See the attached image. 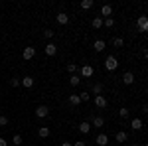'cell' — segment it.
Masks as SVG:
<instances>
[{
	"label": "cell",
	"instance_id": "cell-14",
	"mask_svg": "<svg viewBox=\"0 0 148 146\" xmlns=\"http://www.w3.org/2000/svg\"><path fill=\"white\" fill-rule=\"evenodd\" d=\"M91 126H95V128H101V126H105V119H103V117H93Z\"/></svg>",
	"mask_w": 148,
	"mask_h": 146
},
{
	"label": "cell",
	"instance_id": "cell-34",
	"mask_svg": "<svg viewBox=\"0 0 148 146\" xmlns=\"http://www.w3.org/2000/svg\"><path fill=\"white\" fill-rule=\"evenodd\" d=\"M0 146H8V140L6 138H0Z\"/></svg>",
	"mask_w": 148,
	"mask_h": 146
},
{
	"label": "cell",
	"instance_id": "cell-12",
	"mask_svg": "<svg viewBox=\"0 0 148 146\" xmlns=\"http://www.w3.org/2000/svg\"><path fill=\"white\" fill-rule=\"evenodd\" d=\"M89 130H91V123H89V121H83V123L79 124V132L81 134H89Z\"/></svg>",
	"mask_w": 148,
	"mask_h": 146
},
{
	"label": "cell",
	"instance_id": "cell-28",
	"mask_svg": "<svg viewBox=\"0 0 148 146\" xmlns=\"http://www.w3.org/2000/svg\"><path fill=\"white\" fill-rule=\"evenodd\" d=\"M12 144H14V146H20V144H22V136H20V134H14V138H12Z\"/></svg>",
	"mask_w": 148,
	"mask_h": 146
},
{
	"label": "cell",
	"instance_id": "cell-36",
	"mask_svg": "<svg viewBox=\"0 0 148 146\" xmlns=\"http://www.w3.org/2000/svg\"><path fill=\"white\" fill-rule=\"evenodd\" d=\"M132 146H138V144H132Z\"/></svg>",
	"mask_w": 148,
	"mask_h": 146
},
{
	"label": "cell",
	"instance_id": "cell-6",
	"mask_svg": "<svg viewBox=\"0 0 148 146\" xmlns=\"http://www.w3.org/2000/svg\"><path fill=\"white\" fill-rule=\"evenodd\" d=\"M20 85L26 87V89H32V87H34V77H30V75L22 77V79H20Z\"/></svg>",
	"mask_w": 148,
	"mask_h": 146
},
{
	"label": "cell",
	"instance_id": "cell-4",
	"mask_svg": "<svg viewBox=\"0 0 148 146\" xmlns=\"http://www.w3.org/2000/svg\"><path fill=\"white\" fill-rule=\"evenodd\" d=\"M47 114H49V109H47L46 105H40V107L36 109V117H38V119H46Z\"/></svg>",
	"mask_w": 148,
	"mask_h": 146
},
{
	"label": "cell",
	"instance_id": "cell-13",
	"mask_svg": "<svg viewBox=\"0 0 148 146\" xmlns=\"http://www.w3.org/2000/svg\"><path fill=\"white\" fill-rule=\"evenodd\" d=\"M114 140H116V142H121V144H123V142H126V140H128V134H126L125 130H119V132H116V134H114Z\"/></svg>",
	"mask_w": 148,
	"mask_h": 146
},
{
	"label": "cell",
	"instance_id": "cell-24",
	"mask_svg": "<svg viewBox=\"0 0 148 146\" xmlns=\"http://www.w3.org/2000/svg\"><path fill=\"white\" fill-rule=\"evenodd\" d=\"M69 103H71L73 107H77V105H81V101H79V95H69Z\"/></svg>",
	"mask_w": 148,
	"mask_h": 146
},
{
	"label": "cell",
	"instance_id": "cell-1",
	"mask_svg": "<svg viewBox=\"0 0 148 146\" xmlns=\"http://www.w3.org/2000/svg\"><path fill=\"white\" fill-rule=\"evenodd\" d=\"M116 67H119V59L114 56H109L105 59V69H107V71H114Z\"/></svg>",
	"mask_w": 148,
	"mask_h": 146
},
{
	"label": "cell",
	"instance_id": "cell-21",
	"mask_svg": "<svg viewBox=\"0 0 148 146\" xmlns=\"http://www.w3.org/2000/svg\"><path fill=\"white\" fill-rule=\"evenodd\" d=\"M79 83H81V77H79V75H71V79H69V85H71V87H77Z\"/></svg>",
	"mask_w": 148,
	"mask_h": 146
},
{
	"label": "cell",
	"instance_id": "cell-2",
	"mask_svg": "<svg viewBox=\"0 0 148 146\" xmlns=\"http://www.w3.org/2000/svg\"><path fill=\"white\" fill-rule=\"evenodd\" d=\"M136 28H138V32H148V18L146 16H140L136 20Z\"/></svg>",
	"mask_w": 148,
	"mask_h": 146
},
{
	"label": "cell",
	"instance_id": "cell-33",
	"mask_svg": "<svg viewBox=\"0 0 148 146\" xmlns=\"http://www.w3.org/2000/svg\"><path fill=\"white\" fill-rule=\"evenodd\" d=\"M73 146H87V144H85V140H77V142H73Z\"/></svg>",
	"mask_w": 148,
	"mask_h": 146
},
{
	"label": "cell",
	"instance_id": "cell-15",
	"mask_svg": "<svg viewBox=\"0 0 148 146\" xmlns=\"http://www.w3.org/2000/svg\"><path fill=\"white\" fill-rule=\"evenodd\" d=\"M56 20H57V24H61V26H65V24L69 22V16L65 14V12H59V14H57V18H56Z\"/></svg>",
	"mask_w": 148,
	"mask_h": 146
},
{
	"label": "cell",
	"instance_id": "cell-11",
	"mask_svg": "<svg viewBox=\"0 0 148 146\" xmlns=\"http://www.w3.org/2000/svg\"><path fill=\"white\" fill-rule=\"evenodd\" d=\"M123 83H125V85H132V83H134V73H132V71H126L125 75H123Z\"/></svg>",
	"mask_w": 148,
	"mask_h": 146
},
{
	"label": "cell",
	"instance_id": "cell-18",
	"mask_svg": "<svg viewBox=\"0 0 148 146\" xmlns=\"http://www.w3.org/2000/svg\"><path fill=\"white\" fill-rule=\"evenodd\" d=\"M91 93L97 97V95H103V83H95L93 85V89H91Z\"/></svg>",
	"mask_w": 148,
	"mask_h": 146
},
{
	"label": "cell",
	"instance_id": "cell-20",
	"mask_svg": "<svg viewBox=\"0 0 148 146\" xmlns=\"http://www.w3.org/2000/svg\"><path fill=\"white\" fill-rule=\"evenodd\" d=\"M91 26L95 28V30H99V28H103V18H101V16H97V18H93Z\"/></svg>",
	"mask_w": 148,
	"mask_h": 146
},
{
	"label": "cell",
	"instance_id": "cell-32",
	"mask_svg": "<svg viewBox=\"0 0 148 146\" xmlns=\"http://www.w3.org/2000/svg\"><path fill=\"white\" fill-rule=\"evenodd\" d=\"M6 124H8V117L2 114V117H0V126H6Z\"/></svg>",
	"mask_w": 148,
	"mask_h": 146
},
{
	"label": "cell",
	"instance_id": "cell-23",
	"mask_svg": "<svg viewBox=\"0 0 148 146\" xmlns=\"http://www.w3.org/2000/svg\"><path fill=\"white\" fill-rule=\"evenodd\" d=\"M89 97H91L89 91H81V93H79V101L81 103H87V101H89Z\"/></svg>",
	"mask_w": 148,
	"mask_h": 146
},
{
	"label": "cell",
	"instance_id": "cell-22",
	"mask_svg": "<svg viewBox=\"0 0 148 146\" xmlns=\"http://www.w3.org/2000/svg\"><path fill=\"white\" fill-rule=\"evenodd\" d=\"M93 4H95L93 0H81V8H83V10H89V8H93Z\"/></svg>",
	"mask_w": 148,
	"mask_h": 146
},
{
	"label": "cell",
	"instance_id": "cell-16",
	"mask_svg": "<svg viewBox=\"0 0 148 146\" xmlns=\"http://www.w3.org/2000/svg\"><path fill=\"white\" fill-rule=\"evenodd\" d=\"M105 47H107L105 40H97V42L93 44V49H95V51H105Z\"/></svg>",
	"mask_w": 148,
	"mask_h": 146
},
{
	"label": "cell",
	"instance_id": "cell-29",
	"mask_svg": "<svg viewBox=\"0 0 148 146\" xmlns=\"http://www.w3.org/2000/svg\"><path fill=\"white\" fill-rule=\"evenodd\" d=\"M119 114H121V119H126V117H128V109H126V107H121Z\"/></svg>",
	"mask_w": 148,
	"mask_h": 146
},
{
	"label": "cell",
	"instance_id": "cell-10",
	"mask_svg": "<svg viewBox=\"0 0 148 146\" xmlns=\"http://www.w3.org/2000/svg\"><path fill=\"white\" fill-rule=\"evenodd\" d=\"M130 128H132V130H142V128H144L142 119H132V121H130Z\"/></svg>",
	"mask_w": 148,
	"mask_h": 146
},
{
	"label": "cell",
	"instance_id": "cell-19",
	"mask_svg": "<svg viewBox=\"0 0 148 146\" xmlns=\"http://www.w3.org/2000/svg\"><path fill=\"white\" fill-rule=\"evenodd\" d=\"M38 136H40V138H47V136H49V128H47V126H40Z\"/></svg>",
	"mask_w": 148,
	"mask_h": 146
},
{
	"label": "cell",
	"instance_id": "cell-5",
	"mask_svg": "<svg viewBox=\"0 0 148 146\" xmlns=\"http://www.w3.org/2000/svg\"><path fill=\"white\" fill-rule=\"evenodd\" d=\"M93 73H95V69H93V65H83V67H81V77H83V79L93 77Z\"/></svg>",
	"mask_w": 148,
	"mask_h": 146
},
{
	"label": "cell",
	"instance_id": "cell-9",
	"mask_svg": "<svg viewBox=\"0 0 148 146\" xmlns=\"http://www.w3.org/2000/svg\"><path fill=\"white\" fill-rule=\"evenodd\" d=\"M95 144H97V146H107V144H109V136L103 134V132H101V134H97V138H95Z\"/></svg>",
	"mask_w": 148,
	"mask_h": 146
},
{
	"label": "cell",
	"instance_id": "cell-26",
	"mask_svg": "<svg viewBox=\"0 0 148 146\" xmlns=\"http://www.w3.org/2000/svg\"><path fill=\"white\" fill-rule=\"evenodd\" d=\"M113 45H114V47H119V49H121V47L125 45V40H123V38H114V40H113Z\"/></svg>",
	"mask_w": 148,
	"mask_h": 146
},
{
	"label": "cell",
	"instance_id": "cell-30",
	"mask_svg": "<svg viewBox=\"0 0 148 146\" xmlns=\"http://www.w3.org/2000/svg\"><path fill=\"white\" fill-rule=\"evenodd\" d=\"M44 36H46L47 40H51V38L56 36V32H53V30H44Z\"/></svg>",
	"mask_w": 148,
	"mask_h": 146
},
{
	"label": "cell",
	"instance_id": "cell-17",
	"mask_svg": "<svg viewBox=\"0 0 148 146\" xmlns=\"http://www.w3.org/2000/svg\"><path fill=\"white\" fill-rule=\"evenodd\" d=\"M46 53H47V56H56V53H57V45L49 42V44L46 45Z\"/></svg>",
	"mask_w": 148,
	"mask_h": 146
},
{
	"label": "cell",
	"instance_id": "cell-3",
	"mask_svg": "<svg viewBox=\"0 0 148 146\" xmlns=\"http://www.w3.org/2000/svg\"><path fill=\"white\" fill-rule=\"evenodd\" d=\"M22 57L26 59V61H30V59H34L36 57V47H24V51H22Z\"/></svg>",
	"mask_w": 148,
	"mask_h": 146
},
{
	"label": "cell",
	"instance_id": "cell-8",
	"mask_svg": "<svg viewBox=\"0 0 148 146\" xmlns=\"http://www.w3.org/2000/svg\"><path fill=\"white\" fill-rule=\"evenodd\" d=\"M95 107H97V109H105V107H107V97H105V95H97V97H95Z\"/></svg>",
	"mask_w": 148,
	"mask_h": 146
},
{
	"label": "cell",
	"instance_id": "cell-35",
	"mask_svg": "<svg viewBox=\"0 0 148 146\" xmlns=\"http://www.w3.org/2000/svg\"><path fill=\"white\" fill-rule=\"evenodd\" d=\"M61 146H73V144H71V142H63Z\"/></svg>",
	"mask_w": 148,
	"mask_h": 146
},
{
	"label": "cell",
	"instance_id": "cell-7",
	"mask_svg": "<svg viewBox=\"0 0 148 146\" xmlns=\"http://www.w3.org/2000/svg\"><path fill=\"white\" fill-rule=\"evenodd\" d=\"M113 14V6L111 4H103L101 6V18H111Z\"/></svg>",
	"mask_w": 148,
	"mask_h": 146
},
{
	"label": "cell",
	"instance_id": "cell-25",
	"mask_svg": "<svg viewBox=\"0 0 148 146\" xmlns=\"http://www.w3.org/2000/svg\"><path fill=\"white\" fill-rule=\"evenodd\" d=\"M103 26H105V28H113L114 20H113V18H103Z\"/></svg>",
	"mask_w": 148,
	"mask_h": 146
},
{
	"label": "cell",
	"instance_id": "cell-31",
	"mask_svg": "<svg viewBox=\"0 0 148 146\" xmlns=\"http://www.w3.org/2000/svg\"><path fill=\"white\" fill-rule=\"evenodd\" d=\"M18 85H20V79H18V77H12L10 79V87H18Z\"/></svg>",
	"mask_w": 148,
	"mask_h": 146
},
{
	"label": "cell",
	"instance_id": "cell-27",
	"mask_svg": "<svg viewBox=\"0 0 148 146\" xmlns=\"http://www.w3.org/2000/svg\"><path fill=\"white\" fill-rule=\"evenodd\" d=\"M77 69H79V67H77V63H67V71L71 73V75H75Z\"/></svg>",
	"mask_w": 148,
	"mask_h": 146
}]
</instances>
